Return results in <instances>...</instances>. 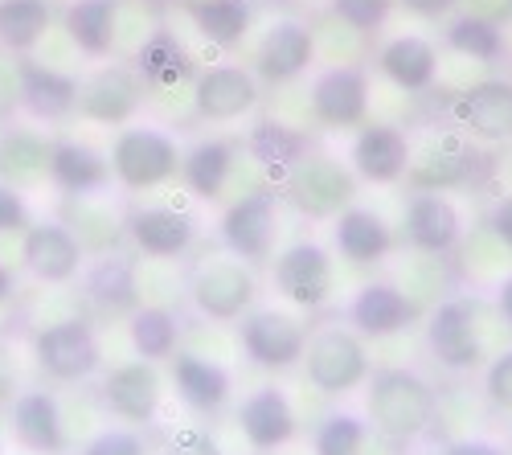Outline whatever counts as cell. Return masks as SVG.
<instances>
[{
	"instance_id": "18",
	"label": "cell",
	"mask_w": 512,
	"mask_h": 455,
	"mask_svg": "<svg viewBox=\"0 0 512 455\" xmlns=\"http://www.w3.org/2000/svg\"><path fill=\"white\" fill-rule=\"evenodd\" d=\"M418 320V304L402 292L398 283L390 279H373L365 283L361 292L353 296L349 304V328L357 337H373V341H386V337H398Z\"/></svg>"
},
{
	"instance_id": "11",
	"label": "cell",
	"mask_w": 512,
	"mask_h": 455,
	"mask_svg": "<svg viewBox=\"0 0 512 455\" xmlns=\"http://www.w3.org/2000/svg\"><path fill=\"white\" fill-rule=\"evenodd\" d=\"M451 123L463 140L512 144V78H480L451 99Z\"/></svg>"
},
{
	"instance_id": "33",
	"label": "cell",
	"mask_w": 512,
	"mask_h": 455,
	"mask_svg": "<svg viewBox=\"0 0 512 455\" xmlns=\"http://www.w3.org/2000/svg\"><path fill=\"white\" fill-rule=\"evenodd\" d=\"M246 152L279 189L287 181V173L308 156V136L300 128H291V123H283V119H263L259 128H250Z\"/></svg>"
},
{
	"instance_id": "36",
	"label": "cell",
	"mask_w": 512,
	"mask_h": 455,
	"mask_svg": "<svg viewBox=\"0 0 512 455\" xmlns=\"http://www.w3.org/2000/svg\"><path fill=\"white\" fill-rule=\"evenodd\" d=\"M54 25L50 0H0V46L5 54H33Z\"/></svg>"
},
{
	"instance_id": "46",
	"label": "cell",
	"mask_w": 512,
	"mask_h": 455,
	"mask_svg": "<svg viewBox=\"0 0 512 455\" xmlns=\"http://www.w3.org/2000/svg\"><path fill=\"white\" fill-rule=\"evenodd\" d=\"M488 234H492L500 246H508V251H512V193L500 197L492 210H488Z\"/></svg>"
},
{
	"instance_id": "14",
	"label": "cell",
	"mask_w": 512,
	"mask_h": 455,
	"mask_svg": "<svg viewBox=\"0 0 512 455\" xmlns=\"http://www.w3.org/2000/svg\"><path fill=\"white\" fill-rule=\"evenodd\" d=\"M316 66V33L295 21L279 17L263 29L259 46H254V78L271 82V87H287V82L304 78Z\"/></svg>"
},
{
	"instance_id": "25",
	"label": "cell",
	"mask_w": 512,
	"mask_h": 455,
	"mask_svg": "<svg viewBox=\"0 0 512 455\" xmlns=\"http://www.w3.org/2000/svg\"><path fill=\"white\" fill-rule=\"evenodd\" d=\"M332 246L340 251V259L353 267H377L394 255V226L381 218L377 210H365V205H349L340 218H332Z\"/></svg>"
},
{
	"instance_id": "37",
	"label": "cell",
	"mask_w": 512,
	"mask_h": 455,
	"mask_svg": "<svg viewBox=\"0 0 512 455\" xmlns=\"http://www.w3.org/2000/svg\"><path fill=\"white\" fill-rule=\"evenodd\" d=\"M443 46L455 50L459 58H472L480 66H492L504 58L508 41H504V25L496 17H480V13H459L447 21L443 29Z\"/></svg>"
},
{
	"instance_id": "15",
	"label": "cell",
	"mask_w": 512,
	"mask_h": 455,
	"mask_svg": "<svg viewBox=\"0 0 512 455\" xmlns=\"http://www.w3.org/2000/svg\"><path fill=\"white\" fill-rule=\"evenodd\" d=\"M259 78L246 66L218 62V66H201L193 78V111L205 123H234L259 107Z\"/></svg>"
},
{
	"instance_id": "43",
	"label": "cell",
	"mask_w": 512,
	"mask_h": 455,
	"mask_svg": "<svg viewBox=\"0 0 512 455\" xmlns=\"http://www.w3.org/2000/svg\"><path fill=\"white\" fill-rule=\"evenodd\" d=\"M82 455H148V447H144V435L132 427H107L87 443Z\"/></svg>"
},
{
	"instance_id": "34",
	"label": "cell",
	"mask_w": 512,
	"mask_h": 455,
	"mask_svg": "<svg viewBox=\"0 0 512 455\" xmlns=\"http://www.w3.org/2000/svg\"><path fill=\"white\" fill-rule=\"evenodd\" d=\"M197 33L218 50H234L254 25V0H185L181 5Z\"/></svg>"
},
{
	"instance_id": "26",
	"label": "cell",
	"mask_w": 512,
	"mask_h": 455,
	"mask_svg": "<svg viewBox=\"0 0 512 455\" xmlns=\"http://www.w3.org/2000/svg\"><path fill=\"white\" fill-rule=\"evenodd\" d=\"M46 181L74 201H87L111 185V160L87 140H54Z\"/></svg>"
},
{
	"instance_id": "35",
	"label": "cell",
	"mask_w": 512,
	"mask_h": 455,
	"mask_svg": "<svg viewBox=\"0 0 512 455\" xmlns=\"http://www.w3.org/2000/svg\"><path fill=\"white\" fill-rule=\"evenodd\" d=\"M50 148L54 140H46L41 132H25V128H13L9 136H0V185L25 189V185L46 181Z\"/></svg>"
},
{
	"instance_id": "8",
	"label": "cell",
	"mask_w": 512,
	"mask_h": 455,
	"mask_svg": "<svg viewBox=\"0 0 512 455\" xmlns=\"http://www.w3.org/2000/svg\"><path fill=\"white\" fill-rule=\"evenodd\" d=\"M426 349L451 374H472L484 361L480 308L472 296H451L426 316Z\"/></svg>"
},
{
	"instance_id": "5",
	"label": "cell",
	"mask_w": 512,
	"mask_h": 455,
	"mask_svg": "<svg viewBox=\"0 0 512 455\" xmlns=\"http://www.w3.org/2000/svg\"><path fill=\"white\" fill-rule=\"evenodd\" d=\"M218 234H222L226 251L234 259H242L246 267L267 263L275 255V238H279V189L271 185V189H254V193L234 197L222 210Z\"/></svg>"
},
{
	"instance_id": "1",
	"label": "cell",
	"mask_w": 512,
	"mask_h": 455,
	"mask_svg": "<svg viewBox=\"0 0 512 455\" xmlns=\"http://www.w3.org/2000/svg\"><path fill=\"white\" fill-rule=\"evenodd\" d=\"M369 419L373 431H381L394 443H414L439 419V394L414 369H373L369 374Z\"/></svg>"
},
{
	"instance_id": "16",
	"label": "cell",
	"mask_w": 512,
	"mask_h": 455,
	"mask_svg": "<svg viewBox=\"0 0 512 455\" xmlns=\"http://www.w3.org/2000/svg\"><path fill=\"white\" fill-rule=\"evenodd\" d=\"M21 263L37 283H70L87 263V251L66 222H29L21 234Z\"/></svg>"
},
{
	"instance_id": "50",
	"label": "cell",
	"mask_w": 512,
	"mask_h": 455,
	"mask_svg": "<svg viewBox=\"0 0 512 455\" xmlns=\"http://www.w3.org/2000/svg\"><path fill=\"white\" fill-rule=\"evenodd\" d=\"M496 312H500V320L512 328V275L500 279V287H496Z\"/></svg>"
},
{
	"instance_id": "27",
	"label": "cell",
	"mask_w": 512,
	"mask_h": 455,
	"mask_svg": "<svg viewBox=\"0 0 512 455\" xmlns=\"http://www.w3.org/2000/svg\"><path fill=\"white\" fill-rule=\"evenodd\" d=\"M13 435L33 455H62L66 451L62 402L50 390H21L13 398Z\"/></svg>"
},
{
	"instance_id": "3",
	"label": "cell",
	"mask_w": 512,
	"mask_h": 455,
	"mask_svg": "<svg viewBox=\"0 0 512 455\" xmlns=\"http://www.w3.org/2000/svg\"><path fill=\"white\" fill-rule=\"evenodd\" d=\"M304 365H308V382L328 398L353 394L373 374L369 353H365V337H357L345 324L316 328L308 337V349H304Z\"/></svg>"
},
{
	"instance_id": "19",
	"label": "cell",
	"mask_w": 512,
	"mask_h": 455,
	"mask_svg": "<svg viewBox=\"0 0 512 455\" xmlns=\"http://www.w3.org/2000/svg\"><path fill=\"white\" fill-rule=\"evenodd\" d=\"M160 398H164V378L152 361H127V365H115L111 374L103 378V402L115 419L123 423H152L156 410H160Z\"/></svg>"
},
{
	"instance_id": "42",
	"label": "cell",
	"mask_w": 512,
	"mask_h": 455,
	"mask_svg": "<svg viewBox=\"0 0 512 455\" xmlns=\"http://www.w3.org/2000/svg\"><path fill=\"white\" fill-rule=\"evenodd\" d=\"M484 398L500 415H512V349L492 357L484 369Z\"/></svg>"
},
{
	"instance_id": "39",
	"label": "cell",
	"mask_w": 512,
	"mask_h": 455,
	"mask_svg": "<svg viewBox=\"0 0 512 455\" xmlns=\"http://www.w3.org/2000/svg\"><path fill=\"white\" fill-rule=\"evenodd\" d=\"M127 337H132V349L140 361H173L177 357V341H181V324H177V312H168L160 304H144L132 312L127 320Z\"/></svg>"
},
{
	"instance_id": "52",
	"label": "cell",
	"mask_w": 512,
	"mask_h": 455,
	"mask_svg": "<svg viewBox=\"0 0 512 455\" xmlns=\"http://www.w3.org/2000/svg\"><path fill=\"white\" fill-rule=\"evenodd\" d=\"M148 9H173V5H185V0H140Z\"/></svg>"
},
{
	"instance_id": "23",
	"label": "cell",
	"mask_w": 512,
	"mask_h": 455,
	"mask_svg": "<svg viewBox=\"0 0 512 455\" xmlns=\"http://www.w3.org/2000/svg\"><path fill=\"white\" fill-rule=\"evenodd\" d=\"M123 230L148 259H181L197 242V222L181 210H168V205H140L127 214Z\"/></svg>"
},
{
	"instance_id": "20",
	"label": "cell",
	"mask_w": 512,
	"mask_h": 455,
	"mask_svg": "<svg viewBox=\"0 0 512 455\" xmlns=\"http://www.w3.org/2000/svg\"><path fill=\"white\" fill-rule=\"evenodd\" d=\"M377 70L406 95H426L439 82V46L422 33H394L377 46Z\"/></svg>"
},
{
	"instance_id": "48",
	"label": "cell",
	"mask_w": 512,
	"mask_h": 455,
	"mask_svg": "<svg viewBox=\"0 0 512 455\" xmlns=\"http://www.w3.org/2000/svg\"><path fill=\"white\" fill-rule=\"evenodd\" d=\"M443 455H508V451L492 439H455V443H447Z\"/></svg>"
},
{
	"instance_id": "13",
	"label": "cell",
	"mask_w": 512,
	"mask_h": 455,
	"mask_svg": "<svg viewBox=\"0 0 512 455\" xmlns=\"http://www.w3.org/2000/svg\"><path fill=\"white\" fill-rule=\"evenodd\" d=\"M312 115L324 128L349 132L369 123V74L365 66L336 62L312 78Z\"/></svg>"
},
{
	"instance_id": "40",
	"label": "cell",
	"mask_w": 512,
	"mask_h": 455,
	"mask_svg": "<svg viewBox=\"0 0 512 455\" xmlns=\"http://www.w3.org/2000/svg\"><path fill=\"white\" fill-rule=\"evenodd\" d=\"M369 443V423L361 415H349V410H340V415H328L312 439V455H361Z\"/></svg>"
},
{
	"instance_id": "6",
	"label": "cell",
	"mask_w": 512,
	"mask_h": 455,
	"mask_svg": "<svg viewBox=\"0 0 512 455\" xmlns=\"http://www.w3.org/2000/svg\"><path fill=\"white\" fill-rule=\"evenodd\" d=\"M144 107V82L132 62H99L87 78L78 82V115L107 128H127L136 123Z\"/></svg>"
},
{
	"instance_id": "30",
	"label": "cell",
	"mask_w": 512,
	"mask_h": 455,
	"mask_svg": "<svg viewBox=\"0 0 512 455\" xmlns=\"http://www.w3.org/2000/svg\"><path fill=\"white\" fill-rule=\"evenodd\" d=\"M132 66H136V74H140L144 87H160V91L181 87V82H193L197 70H201V66L193 62L189 46H185V41H181L173 29H152V33L140 41Z\"/></svg>"
},
{
	"instance_id": "38",
	"label": "cell",
	"mask_w": 512,
	"mask_h": 455,
	"mask_svg": "<svg viewBox=\"0 0 512 455\" xmlns=\"http://www.w3.org/2000/svg\"><path fill=\"white\" fill-rule=\"evenodd\" d=\"M87 296L103 308V312H136L140 308V279L136 267L119 259V255H103L99 263L87 267Z\"/></svg>"
},
{
	"instance_id": "41",
	"label": "cell",
	"mask_w": 512,
	"mask_h": 455,
	"mask_svg": "<svg viewBox=\"0 0 512 455\" xmlns=\"http://www.w3.org/2000/svg\"><path fill=\"white\" fill-rule=\"evenodd\" d=\"M328 9L340 25H349L353 33H377L398 9V0H328Z\"/></svg>"
},
{
	"instance_id": "12",
	"label": "cell",
	"mask_w": 512,
	"mask_h": 455,
	"mask_svg": "<svg viewBox=\"0 0 512 455\" xmlns=\"http://www.w3.org/2000/svg\"><path fill=\"white\" fill-rule=\"evenodd\" d=\"M332 287H336V267L320 242H291L287 251L275 255V292L287 304L320 312L332 300Z\"/></svg>"
},
{
	"instance_id": "32",
	"label": "cell",
	"mask_w": 512,
	"mask_h": 455,
	"mask_svg": "<svg viewBox=\"0 0 512 455\" xmlns=\"http://www.w3.org/2000/svg\"><path fill=\"white\" fill-rule=\"evenodd\" d=\"M62 29L78 54L95 62L111 58L119 37V0H70L62 9Z\"/></svg>"
},
{
	"instance_id": "4",
	"label": "cell",
	"mask_w": 512,
	"mask_h": 455,
	"mask_svg": "<svg viewBox=\"0 0 512 455\" xmlns=\"http://www.w3.org/2000/svg\"><path fill=\"white\" fill-rule=\"evenodd\" d=\"M279 193L312 222H332L357 205V177L332 156H304L295 169L287 173V181L279 185Z\"/></svg>"
},
{
	"instance_id": "29",
	"label": "cell",
	"mask_w": 512,
	"mask_h": 455,
	"mask_svg": "<svg viewBox=\"0 0 512 455\" xmlns=\"http://www.w3.org/2000/svg\"><path fill=\"white\" fill-rule=\"evenodd\" d=\"M21 107L41 123L70 119L78 111V78L58 66L21 62Z\"/></svg>"
},
{
	"instance_id": "47",
	"label": "cell",
	"mask_w": 512,
	"mask_h": 455,
	"mask_svg": "<svg viewBox=\"0 0 512 455\" xmlns=\"http://www.w3.org/2000/svg\"><path fill=\"white\" fill-rule=\"evenodd\" d=\"M17 398V357L13 345L0 337V402H13Z\"/></svg>"
},
{
	"instance_id": "44",
	"label": "cell",
	"mask_w": 512,
	"mask_h": 455,
	"mask_svg": "<svg viewBox=\"0 0 512 455\" xmlns=\"http://www.w3.org/2000/svg\"><path fill=\"white\" fill-rule=\"evenodd\" d=\"M29 222H33V214H29L25 193L13 185H0V234H25Z\"/></svg>"
},
{
	"instance_id": "7",
	"label": "cell",
	"mask_w": 512,
	"mask_h": 455,
	"mask_svg": "<svg viewBox=\"0 0 512 455\" xmlns=\"http://www.w3.org/2000/svg\"><path fill=\"white\" fill-rule=\"evenodd\" d=\"M33 361L54 382H87L103 365V345L87 320H58L33 337Z\"/></svg>"
},
{
	"instance_id": "53",
	"label": "cell",
	"mask_w": 512,
	"mask_h": 455,
	"mask_svg": "<svg viewBox=\"0 0 512 455\" xmlns=\"http://www.w3.org/2000/svg\"><path fill=\"white\" fill-rule=\"evenodd\" d=\"M508 9H512V0H508Z\"/></svg>"
},
{
	"instance_id": "31",
	"label": "cell",
	"mask_w": 512,
	"mask_h": 455,
	"mask_svg": "<svg viewBox=\"0 0 512 455\" xmlns=\"http://www.w3.org/2000/svg\"><path fill=\"white\" fill-rule=\"evenodd\" d=\"M173 386H177V398L189 410H197V415H218L234 390L230 369L201 357V353H177L173 357Z\"/></svg>"
},
{
	"instance_id": "45",
	"label": "cell",
	"mask_w": 512,
	"mask_h": 455,
	"mask_svg": "<svg viewBox=\"0 0 512 455\" xmlns=\"http://www.w3.org/2000/svg\"><path fill=\"white\" fill-rule=\"evenodd\" d=\"M164 455H222V447H218V439H213L209 431L185 427V431H177L173 439L164 443Z\"/></svg>"
},
{
	"instance_id": "2",
	"label": "cell",
	"mask_w": 512,
	"mask_h": 455,
	"mask_svg": "<svg viewBox=\"0 0 512 455\" xmlns=\"http://www.w3.org/2000/svg\"><path fill=\"white\" fill-rule=\"evenodd\" d=\"M181 173V148L164 128H152V123H127L119 128L115 144H111V177L132 189H160Z\"/></svg>"
},
{
	"instance_id": "21",
	"label": "cell",
	"mask_w": 512,
	"mask_h": 455,
	"mask_svg": "<svg viewBox=\"0 0 512 455\" xmlns=\"http://www.w3.org/2000/svg\"><path fill=\"white\" fill-rule=\"evenodd\" d=\"M406 242L422 255H451L463 238V214L447 193H414L406 201Z\"/></svg>"
},
{
	"instance_id": "49",
	"label": "cell",
	"mask_w": 512,
	"mask_h": 455,
	"mask_svg": "<svg viewBox=\"0 0 512 455\" xmlns=\"http://www.w3.org/2000/svg\"><path fill=\"white\" fill-rule=\"evenodd\" d=\"M398 5H406L418 17H443V13H451L459 5V0H398Z\"/></svg>"
},
{
	"instance_id": "22",
	"label": "cell",
	"mask_w": 512,
	"mask_h": 455,
	"mask_svg": "<svg viewBox=\"0 0 512 455\" xmlns=\"http://www.w3.org/2000/svg\"><path fill=\"white\" fill-rule=\"evenodd\" d=\"M476 173V156L467 148V140L459 132L451 136H435L418 156H410L406 181L414 185V193H447L467 185Z\"/></svg>"
},
{
	"instance_id": "9",
	"label": "cell",
	"mask_w": 512,
	"mask_h": 455,
	"mask_svg": "<svg viewBox=\"0 0 512 455\" xmlns=\"http://www.w3.org/2000/svg\"><path fill=\"white\" fill-rule=\"evenodd\" d=\"M189 296H193V308L205 316V320H218V324H234L250 312L254 304V275L242 259L234 255H213L205 263L193 267V279H189Z\"/></svg>"
},
{
	"instance_id": "10",
	"label": "cell",
	"mask_w": 512,
	"mask_h": 455,
	"mask_svg": "<svg viewBox=\"0 0 512 455\" xmlns=\"http://www.w3.org/2000/svg\"><path fill=\"white\" fill-rule=\"evenodd\" d=\"M238 341H242V353L250 357V365L271 369V374H283V369H295L304 361L308 328L295 316H287V312L254 308L238 324Z\"/></svg>"
},
{
	"instance_id": "51",
	"label": "cell",
	"mask_w": 512,
	"mask_h": 455,
	"mask_svg": "<svg viewBox=\"0 0 512 455\" xmlns=\"http://www.w3.org/2000/svg\"><path fill=\"white\" fill-rule=\"evenodd\" d=\"M13 287H17V279H13V271H9L5 263H0V304H5V300L13 296Z\"/></svg>"
},
{
	"instance_id": "17",
	"label": "cell",
	"mask_w": 512,
	"mask_h": 455,
	"mask_svg": "<svg viewBox=\"0 0 512 455\" xmlns=\"http://www.w3.org/2000/svg\"><path fill=\"white\" fill-rule=\"evenodd\" d=\"M410 136L394 123H361L357 136H353V148H349V160H353V177L357 181H369V185H394L406 177L410 169Z\"/></svg>"
},
{
	"instance_id": "28",
	"label": "cell",
	"mask_w": 512,
	"mask_h": 455,
	"mask_svg": "<svg viewBox=\"0 0 512 455\" xmlns=\"http://www.w3.org/2000/svg\"><path fill=\"white\" fill-rule=\"evenodd\" d=\"M238 164V144L226 136L197 140L189 152H181V181L197 201H222Z\"/></svg>"
},
{
	"instance_id": "24",
	"label": "cell",
	"mask_w": 512,
	"mask_h": 455,
	"mask_svg": "<svg viewBox=\"0 0 512 455\" xmlns=\"http://www.w3.org/2000/svg\"><path fill=\"white\" fill-rule=\"evenodd\" d=\"M238 427L254 451H283L300 435V419L295 406L279 386H259L238 410Z\"/></svg>"
}]
</instances>
